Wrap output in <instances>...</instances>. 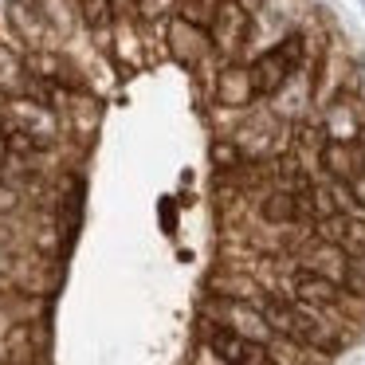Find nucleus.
<instances>
[{"instance_id":"nucleus-15","label":"nucleus","mask_w":365,"mask_h":365,"mask_svg":"<svg viewBox=\"0 0 365 365\" xmlns=\"http://www.w3.org/2000/svg\"><path fill=\"white\" fill-rule=\"evenodd\" d=\"M314 236L338 244L346 255H365V216H326L314 224Z\"/></svg>"},{"instance_id":"nucleus-13","label":"nucleus","mask_w":365,"mask_h":365,"mask_svg":"<svg viewBox=\"0 0 365 365\" xmlns=\"http://www.w3.org/2000/svg\"><path fill=\"white\" fill-rule=\"evenodd\" d=\"M294 259H299V267L307 271H318V275L334 279V283L346 287V271H349V255L341 252L338 244H330V240H318L314 232H310V240L294 252Z\"/></svg>"},{"instance_id":"nucleus-4","label":"nucleus","mask_w":365,"mask_h":365,"mask_svg":"<svg viewBox=\"0 0 365 365\" xmlns=\"http://www.w3.org/2000/svg\"><path fill=\"white\" fill-rule=\"evenodd\" d=\"M161 40H165V56L177 59L181 67H189V71H197V67L205 63H216V48H212V36H208V28L200 24H189L185 16H173L165 20V28H161Z\"/></svg>"},{"instance_id":"nucleus-11","label":"nucleus","mask_w":365,"mask_h":365,"mask_svg":"<svg viewBox=\"0 0 365 365\" xmlns=\"http://www.w3.org/2000/svg\"><path fill=\"white\" fill-rule=\"evenodd\" d=\"M150 43H145V28L138 24V20H118L114 24V36H110V48H106V56L114 59V67H118L122 75H134L142 71L145 63H150Z\"/></svg>"},{"instance_id":"nucleus-12","label":"nucleus","mask_w":365,"mask_h":365,"mask_svg":"<svg viewBox=\"0 0 365 365\" xmlns=\"http://www.w3.org/2000/svg\"><path fill=\"white\" fill-rule=\"evenodd\" d=\"M247 67H252V83H255V95H259V103H271V98H275L279 91L291 83V75L299 71V67L287 59V51L279 48V43H275L271 51H259V56H255Z\"/></svg>"},{"instance_id":"nucleus-28","label":"nucleus","mask_w":365,"mask_h":365,"mask_svg":"<svg viewBox=\"0 0 365 365\" xmlns=\"http://www.w3.org/2000/svg\"><path fill=\"white\" fill-rule=\"evenodd\" d=\"M361 4H365V0H361Z\"/></svg>"},{"instance_id":"nucleus-26","label":"nucleus","mask_w":365,"mask_h":365,"mask_svg":"<svg viewBox=\"0 0 365 365\" xmlns=\"http://www.w3.org/2000/svg\"><path fill=\"white\" fill-rule=\"evenodd\" d=\"M9 106H4V98H0V134H9Z\"/></svg>"},{"instance_id":"nucleus-18","label":"nucleus","mask_w":365,"mask_h":365,"mask_svg":"<svg viewBox=\"0 0 365 365\" xmlns=\"http://www.w3.org/2000/svg\"><path fill=\"white\" fill-rule=\"evenodd\" d=\"M28 91V71H24V56L12 51L9 43H0V98L24 95Z\"/></svg>"},{"instance_id":"nucleus-21","label":"nucleus","mask_w":365,"mask_h":365,"mask_svg":"<svg viewBox=\"0 0 365 365\" xmlns=\"http://www.w3.org/2000/svg\"><path fill=\"white\" fill-rule=\"evenodd\" d=\"M208 161H212L216 177H220V173H236L240 165H247L244 153H240V145L232 142V138H224V134L212 138V145H208Z\"/></svg>"},{"instance_id":"nucleus-5","label":"nucleus","mask_w":365,"mask_h":365,"mask_svg":"<svg viewBox=\"0 0 365 365\" xmlns=\"http://www.w3.org/2000/svg\"><path fill=\"white\" fill-rule=\"evenodd\" d=\"M208 36H212V48L224 63L244 59L247 36H252V9L244 0H220V9L212 12V24H208Z\"/></svg>"},{"instance_id":"nucleus-3","label":"nucleus","mask_w":365,"mask_h":365,"mask_svg":"<svg viewBox=\"0 0 365 365\" xmlns=\"http://www.w3.org/2000/svg\"><path fill=\"white\" fill-rule=\"evenodd\" d=\"M4 24L20 36V43L28 51H59L63 48L48 9H43V0H4Z\"/></svg>"},{"instance_id":"nucleus-16","label":"nucleus","mask_w":365,"mask_h":365,"mask_svg":"<svg viewBox=\"0 0 365 365\" xmlns=\"http://www.w3.org/2000/svg\"><path fill=\"white\" fill-rule=\"evenodd\" d=\"M63 122H67V134L79 138V142H87L91 134L98 130V118H103V103H98L95 95H67L63 98Z\"/></svg>"},{"instance_id":"nucleus-7","label":"nucleus","mask_w":365,"mask_h":365,"mask_svg":"<svg viewBox=\"0 0 365 365\" xmlns=\"http://www.w3.org/2000/svg\"><path fill=\"white\" fill-rule=\"evenodd\" d=\"M205 294L212 299H228V302H252V307H263L267 291H263L259 275L252 267H236V263H216L205 279Z\"/></svg>"},{"instance_id":"nucleus-20","label":"nucleus","mask_w":365,"mask_h":365,"mask_svg":"<svg viewBox=\"0 0 365 365\" xmlns=\"http://www.w3.org/2000/svg\"><path fill=\"white\" fill-rule=\"evenodd\" d=\"M43 9H48V16H51V24H56V32H59V40H71L75 32H83V24H79V4L75 0H43Z\"/></svg>"},{"instance_id":"nucleus-25","label":"nucleus","mask_w":365,"mask_h":365,"mask_svg":"<svg viewBox=\"0 0 365 365\" xmlns=\"http://www.w3.org/2000/svg\"><path fill=\"white\" fill-rule=\"evenodd\" d=\"M12 158H16V153H12V145H9V134H0V177L9 173Z\"/></svg>"},{"instance_id":"nucleus-10","label":"nucleus","mask_w":365,"mask_h":365,"mask_svg":"<svg viewBox=\"0 0 365 365\" xmlns=\"http://www.w3.org/2000/svg\"><path fill=\"white\" fill-rule=\"evenodd\" d=\"M330 142H361L365 134V95H341L318 110Z\"/></svg>"},{"instance_id":"nucleus-8","label":"nucleus","mask_w":365,"mask_h":365,"mask_svg":"<svg viewBox=\"0 0 365 365\" xmlns=\"http://www.w3.org/2000/svg\"><path fill=\"white\" fill-rule=\"evenodd\" d=\"M43 346H48V334L43 322H12L0 330V361L4 365H40L43 361Z\"/></svg>"},{"instance_id":"nucleus-27","label":"nucleus","mask_w":365,"mask_h":365,"mask_svg":"<svg viewBox=\"0 0 365 365\" xmlns=\"http://www.w3.org/2000/svg\"><path fill=\"white\" fill-rule=\"evenodd\" d=\"M4 291H9V283H4V279H0V302H4Z\"/></svg>"},{"instance_id":"nucleus-9","label":"nucleus","mask_w":365,"mask_h":365,"mask_svg":"<svg viewBox=\"0 0 365 365\" xmlns=\"http://www.w3.org/2000/svg\"><path fill=\"white\" fill-rule=\"evenodd\" d=\"M208 87H212V103L220 106V110H252V106L259 103L255 83H252V67L240 63V59L224 63Z\"/></svg>"},{"instance_id":"nucleus-22","label":"nucleus","mask_w":365,"mask_h":365,"mask_svg":"<svg viewBox=\"0 0 365 365\" xmlns=\"http://www.w3.org/2000/svg\"><path fill=\"white\" fill-rule=\"evenodd\" d=\"M346 291L365 299V255H349V271H346Z\"/></svg>"},{"instance_id":"nucleus-6","label":"nucleus","mask_w":365,"mask_h":365,"mask_svg":"<svg viewBox=\"0 0 365 365\" xmlns=\"http://www.w3.org/2000/svg\"><path fill=\"white\" fill-rule=\"evenodd\" d=\"M200 314H208L212 322L228 326L232 334H240V338H247V341H259V346H271V341H275V330L267 326L263 310L252 307V302H228V299H212V294H208Z\"/></svg>"},{"instance_id":"nucleus-23","label":"nucleus","mask_w":365,"mask_h":365,"mask_svg":"<svg viewBox=\"0 0 365 365\" xmlns=\"http://www.w3.org/2000/svg\"><path fill=\"white\" fill-rule=\"evenodd\" d=\"M20 208H24V197L0 181V216H20Z\"/></svg>"},{"instance_id":"nucleus-17","label":"nucleus","mask_w":365,"mask_h":365,"mask_svg":"<svg viewBox=\"0 0 365 365\" xmlns=\"http://www.w3.org/2000/svg\"><path fill=\"white\" fill-rule=\"evenodd\" d=\"M75 4H79L83 32L98 43V51H106V48H110V36H114V24H118L114 4H110V0H75Z\"/></svg>"},{"instance_id":"nucleus-1","label":"nucleus","mask_w":365,"mask_h":365,"mask_svg":"<svg viewBox=\"0 0 365 365\" xmlns=\"http://www.w3.org/2000/svg\"><path fill=\"white\" fill-rule=\"evenodd\" d=\"M224 138H232L240 145L244 161H275L294 150V126L279 118L267 103L244 110L240 122L232 126V134H224Z\"/></svg>"},{"instance_id":"nucleus-14","label":"nucleus","mask_w":365,"mask_h":365,"mask_svg":"<svg viewBox=\"0 0 365 365\" xmlns=\"http://www.w3.org/2000/svg\"><path fill=\"white\" fill-rule=\"evenodd\" d=\"M318 173L326 181H354L365 173V150L357 142H326L318 153Z\"/></svg>"},{"instance_id":"nucleus-2","label":"nucleus","mask_w":365,"mask_h":365,"mask_svg":"<svg viewBox=\"0 0 365 365\" xmlns=\"http://www.w3.org/2000/svg\"><path fill=\"white\" fill-rule=\"evenodd\" d=\"M4 283H9L12 294H24V299H51L59 291V283H63V271L48 255H36L28 247H20L12 255V267L4 275Z\"/></svg>"},{"instance_id":"nucleus-19","label":"nucleus","mask_w":365,"mask_h":365,"mask_svg":"<svg viewBox=\"0 0 365 365\" xmlns=\"http://www.w3.org/2000/svg\"><path fill=\"white\" fill-rule=\"evenodd\" d=\"M267 349L275 357V365H330L334 361V357L318 354V349L302 346V341H291V338H275Z\"/></svg>"},{"instance_id":"nucleus-24","label":"nucleus","mask_w":365,"mask_h":365,"mask_svg":"<svg viewBox=\"0 0 365 365\" xmlns=\"http://www.w3.org/2000/svg\"><path fill=\"white\" fill-rule=\"evenodd\" d=\"M349 192H354V205H357V212L365 216V173H357L354 181H349Z\"/></svg>"}]
</instances>
